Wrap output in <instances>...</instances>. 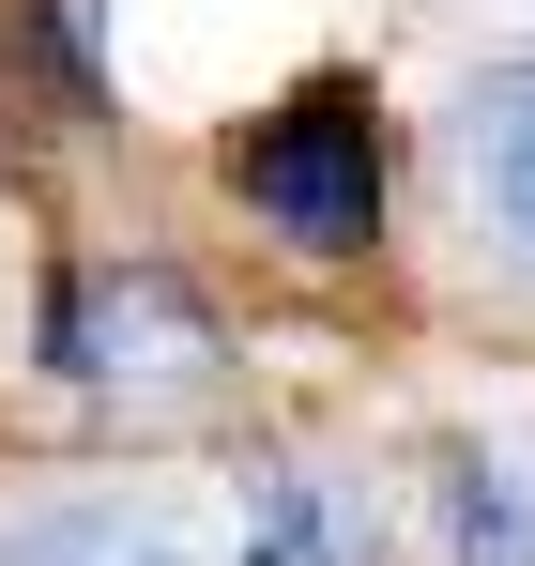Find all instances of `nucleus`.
<instances>
[{
    "mask_svg": "<svg viewBox=\"0 0 535 566\" xmlns=\"http://www.w3.org/2000/svg\"><path fill=\"white\" fill-rule=\"evenodd\" d=\"M398 169H413V138H398V107H382L367 62H322V77H291L275 107H245L214 138L230 214L261 230L291 276H367L398 245Z\"/></svg>",
    "mask_w": 535,
    "mask_h": 566,
    "instance_id": "2",
    "label": "nucleus"
},
{
    "mask_svg": "<svg viewBox=\"0 0 535 566\" xmlns=\"http://www.w3.org/2000/svg\"><path fill=\"white\" fill-rule=\"evenodd\" d=\"M214 566H382V505H367V474H337V460H261Z\"/></svg>",
    "mask_w": 535,
    "mask_h": 566,
    "instance_id": "4",
    "label": "nucleus"
},
{
    "mask_svg": "<svg viewBox=\"0 0 535 566\" xmlns=\"http://www.w3.org/2000/svg\"><path fill=\"white\" fill-rule=\"evenodd\" d=\"M429 169H444V245L474 261V291L535 306V31L459 62L444 123H429Z\"/></svg>",
    "mask_w": 535,
    "mask_h": 566,
    "instance_id": "3",
    "label": "nucleus"
},
{
    "mask_svg": "<svg viewBox=\"0 0 535 566\" xmlns=\"http://www.w3.org/2000/svg\"><path fill=\"white\" fill-rule=\"evenodd\" d=\"M0 566H214L183 505H123V490H62V505H15L0 521Z\"/></svg>",
    "mask_w": 535,
    "mask_h": 566,
    "instance_id": "5",
    "label": "nucleus"
},
{
    "mask_svg": "<svg viewBox=\"0 0 535 566\" xmlns=\"http://www.w3.org/2000/svg\"><path fill=\"white\" fill-rule=\"evenodd\" d=\"M31 368L62 382L77 413H107L123 444H154V429H214L230 413V306L154 261V245H77L46 306H31Z\"/></svg>",
    "mask_w": 535,
    "mask_h": 566,
    "instance_id": "1",
    "label": "nucleus"
},
{
    "mask_svg": "<svg viewBox=\"0 0 535 566\" xmlns=\"http://www.w3.org/2000/svg\"><path fill=\"white\" fill-rule=\"evenodd\" d=\"M429 566H535V444H444L429 460Z\"/></svg>",
    "mask_w": 535,
    "mask_h": 566,
    "instance_id": "6",
    "label": "nucleus"
}]
</instances>
